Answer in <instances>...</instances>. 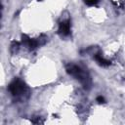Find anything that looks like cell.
<instances>
[{"label":"cell","instance_id":"1","mask_svg":"<svg viewBox=\"0 0 125 125\" xmlns=\"http://www.w3.org/2000/svg\"><path fill=\"white\" fill-rule=\"evenodd\" d=\"M66 72L73 77H75L77 80H79L85 89H89L91 85V79L86 71H84L81 67L74 65V64H69L66 66Z\"/></svg>","mask_w":125,"mask_h":125},{"label":"cell","instance_id":"7","mask_svg":"<svg viewBox=\"0 0 125 125\" xmlns=\"http://www.w3.org/2000/svg\"><path fill=\"white\" fill-rule=\"evenodd\" d=\"M99 1H100V0H84V2H85L87 5H89V6L95 5V4H97Z\"/></svg>","mask_w":125,"mask_h":125},{"label":"cell","instance_id":"5","mask_svg":"<svg viewBox=\"0 0 125 125\" xmlns=\"http://www.w3.org/2000/svg\"><path fill=\"white\" fill-rule=\"evenodd\" d=\"M94 58H95V61H96L100 65H102V66H108V65L110 64V61L105 60L100 53L96 54V55L94 56Z\"/></svg>","mask_w":125,"mask_h":125},{"label":"cell","instance_id":"8","mask_svg":"<svg viewBox=\"0 0 125 125\" xmlns=\"http://www.w3.org/2000/svg\"><path fill=\"white\" fill-rule=\"evenodd\" d=\"M97 102H98L99 104H104L105 101H104V97H102V96H99V97L97 98Z\"/></svg>","mask_w":125,"mask_h":125},{"label":"cell","instance_id":"3","mask_svg":"<svg viewBox=\"0 0 125 125\" xmlns=\"http://www.w3.org/2000/svg\"><path fill=\"white\" fill-rule=\"evenodd\" d=\"M46 39H47V38H46L45 36H42V37H40V38H38V39H31V38H29L28 36H26L25 34H23V35L21 36L22 44L25 45L30 51H31V50H34L35 48L39 47L40 45H43V44L46 42Z\"/></svg>","mask_w":125,"mask_h":125},{"label":"cell","instance_id":"4","mask_svg":"<svg viewBox=\"0 0 125 125\" xmlns=\"http://www.w3.org/2000/svg\"><path fill=\"white\" fill-rule=\"evenodd\" d=\"M58 32L62 36H67L70 33V21L68 20L62 21L59 25Z\"/></svg>","mask_w":125,"mask_h":125},{"label":"cell","instance_id":"6","mask_svg":"<svg viewBox=\"0 0 125 125\" xmlns=\"http://www.w3.org/2000/svg\"><path fill=\"white\" fill-rule=\"evenodd\" d=\"M19 47H20V44L18 42H13L12 45H11V52L12 53H16L19 50Z\"/></svg>","mask_w":125,"mask_h":125},{"label":"cell","instance_id":"2","mask_svg":"<svg viewBox=\"0 0 125 125\" xmlns=\"http://www.w3.org/2000/svg\"><path fill=\"white\" fill-rule=\"evenodd\" d=\"M9 91L14 97H23L28 95V88L21 79H15L9 85Z\"/></svg>","mask_w":125,"mask_h":125}]
</instances>
